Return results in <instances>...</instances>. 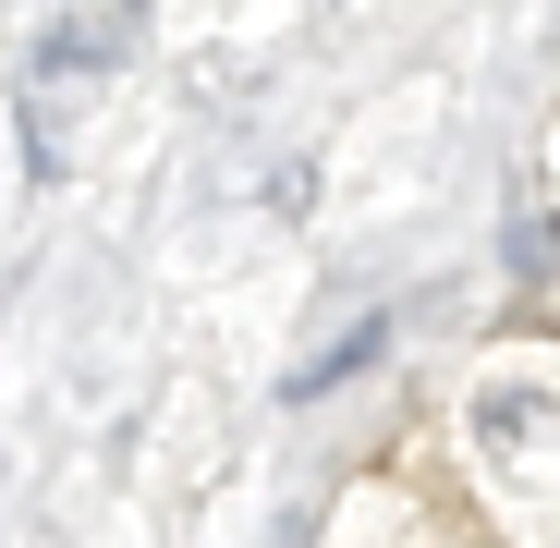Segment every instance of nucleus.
<instances>
[{"label":"nucleus","instance_id":"1","mask_svg":"<svg viewBox=\"0 0 560 548\" xmlns=\"http://www.w3.org/2000/svg\"><path fill=\"white\" fill-rule=\"evenodd\" d=\"M463 415H476V451H488V464H512V451H548V439H560V390H548V378H488Z\"/></svg>","mask_w":560,"mask_h":548},{"label":"nucleus","instance_id":"2","mask_svg":"<svg viewBox=\"0 0 560 548\" xmlns=\"http://www.w3.org/2000/svg\"><path fill=\"white\" fill-rule=\"evenodd\" d=\"M378 341H390V329H378V317H365V329H353L341 353H317V365H305V378H293V403H317V390H341V378H365V365H378Z\"/></svg>","mask_w":560,"mask_h":548},{"label":"nucleus","instance_id":"3","mask_svg":"<svg viewBox=\"0 0 560 548\" xmlns=\"http://www.w3.org/2000/svg\"><path fill=\"white\" fill-rule=\"evenodd\" d=\"M512 256H524V281H560V220L548 208H512Z\"/></svg>","mask_w":560,"mask_h":548}]
</instances>
